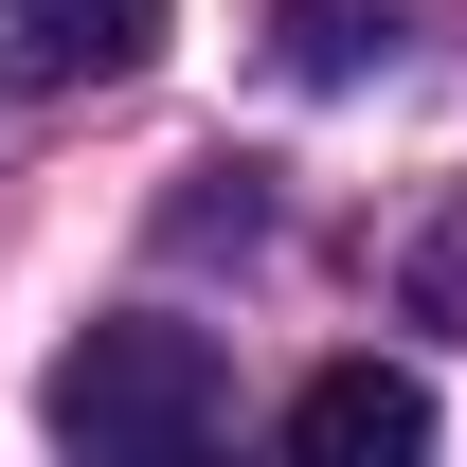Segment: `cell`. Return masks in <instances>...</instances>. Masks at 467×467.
<instances>
[{
    "label": "cell",
    "instance_id": "1",
    "mask_svg": "<svg viewBox=\"0 0 467 467\" xmlns=\"http://www.w3.org/2000/svg\"><path fill=\"white\" fill-rule=\"evenodd\" d=\"M36 431L90 467H162V450H216L234 431V359L198 324H90V342L36 378Z\"/></svg>",
    "mask_w": 467,
    "mask_h": 467
},
{
    "label": "cell",
    "instance_id": "2",
    "mask_svg": "<svg viewBox=\"0 0 467 467\" xmlns=\"http://www.w3.org/2000/svg\"><path fill=\"white\" fill-rule=\"evenodd\" d=\"M288 450L306 467H413L431 450V396H413L396 359H324V378L288 396Z\"/></svg>",
    "mask_w": 467,
    "mask_h": 467
},
{
    "label": "cell",
    "instance_id": "3",
    "mask_svg": "<svg viewBox=\"0 0 467 467\" xmlns=\"http://www.w3.org/2000/svg\"><path fill=\"white\" fill-rule=\"evenodd\" d=\"M144 55H162V0H18V72H36V90H72V72L109 90V72H144Z\"/></svg>",
    "mask_w": 467,
    "mask_h": 467
},
{
    "label": "cell",
    "instance_id": "5",
    "mask_svg": "<svg viewBox=\"0 0 467 467\" xmlns=\"http://www.w3.org/2000/svg\"><path fill=\"white\" fill-rule=\"evenodd\" d=\"M396 288H413V324H450V342H467V198H450V216H413Z\"/></svg>",
    "mask_w": 467,
    "mask_h": 467
},
{
    "label": "cell",
    "instance_id": "4",
    "mask_svg": "<svg viewBox=\"0 0 467 467\" xmlns=\"http://www.w3.org/2000/svg\"><path fill=\"white\" fill-rule=\"evenodd\" d=\"M359 55H396V18H378V0H288V72H306V90H342Z\"/></svg>",
    "mask_w": 467,
    "mask_h": 467
}]
</instances>
